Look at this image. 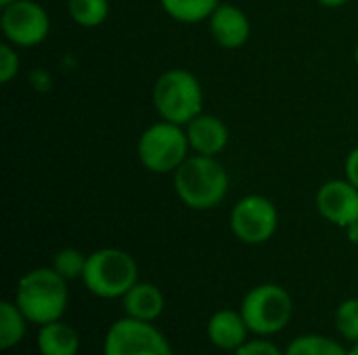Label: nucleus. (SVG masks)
Wrapping results in <instances>:
<instances>
[{"label": "nucleus", "mask_w": 358, "mask_h": 355, "mask_svg": "<svg viewBox=\"0 0 358 355\" xmlns=\"http://www.w3.org/2000/svg\"><path fill=\"white\" fill-rule=\"evenodd\" d=\"M178 201L193 211H210L224 203L231 178L218 157L191 153L189 159L172 174Z\"/></svg>", "instance_id": "f257e3e1"}, {"label": "nucleus", "mask_w": 358, "mask_h": 355, "mask_svg": "<svg viewBox=\"0 0 358 355\" xmlns=\"http://www.w3.org/2000/svg\"><path fill=\"white\" fill-rule=\"evenodd\" d=\"M13 301L29 324L44 326L48 322L63 320L69 305V287L52 266L34 268L19 278Z\"/></svg>", "instance_id": "f03ea898"}, {"label": "nucleus", "mask_w": 358, "mask_h": 355, "mask_svg": "<svg viewBox=\"0 0 358 355\" xmlns=\"http://www.w3.org/2000/svg\"><path fill=\"white\" fill-rule=\"evenodd\" d=\"M151 100L159 119L187 126L193 117L203 113V86L193 71L172 67L155 80Z\"/></svg>", "instance_id": "7ed1b4c3"}, {"label": "nucleus", "mask_w": 358, "mask_h": 355, "mask_svg": "<svg viewBox=\"0 0 358 355\" xmlns=\"http://www.w3.org/2000/svg\"><path fill=\"white\" fill-rule=\"evenodd\" d=\"M82 282L99 299H122L138 282V264L124 249L103 247L88 253Z\"/></svg>", "instance_id": "20e7f679"}, {"label": "nucleus", "mask_w": 358, "mask_h": 355, "mask_svg": "<svg viewBox=\"0 0 358 355\" xmlns=\"http://www.w3.org/2000/svg\"><path fill=\"white\" fill-rule=\"evenodd\" d=\"M189 155L191 146L185 126L166 119L147 126L136 140V157L141 165L157 176L174 174Z\"/></svg>", "instance_id": "39448f33"}, {"label": "nucleus", "mask_w": 358, "mask_h": 355, "mask_svg": "<svg viewBox=\"0 0 358 355\" xmlns=\"http://www.w3.org/2000/svg\"><path fill=\"white\" fill-rule=\"evenodd\" d=\"M239 312L252 335L268 339L289 326L294 318V299L281 285L262 282L243 295Z\"/></svg>", "instance_id": "423d86ee"}, {"label": "nucleus", "mask_w": 358, "mask_h": 355, "mask_svg": "<svg viewBox=\"0 0 358 355\" xmlns=\"http://www.w3.org/2000/svg\"><path fill=\"white\" fill-rule=\"evenodd\" d=\"M229 228L243 245H264L279 228V209L264 195H245L233 205Z\"/></svg>", "instance_id": "0eeeda50"}, {"label": "nucleus", "mask_w": 358, "mask_h": 355, "mask_svg": "<svg viewBox=\"0 0 358 355\" xmlns=\"http://www.w3.org/2000/svg\"><path fill=\"white\" fill-rule=\"evenodd\" d=\"M103 355H174L166 335L153 322L134 318L115 320L103 341Z\"/></svg>", "instance_id": "6e6552de"}, {"label": "nucleus", "mask_w": 358, "mask_h": 355, "mask_svg": "<svg viewBox=\"0 0 358 355\" xmlns=\"http://www.w3.org/2000/svg\"><path fill=\"white\" fill-rule=\"evenodd\" d=\"M0 29L4 42L17 48H34L50 33V15L36 0H15L0 6Z\"/></svg>", "instance_id": "1a4fd4ad"}, {"label": "nucleus", "mask_w": 358, "mask_h": 355, "mask_svg": "<svg viewBox=\"0 0 358 355\" xmlns=\"http://www.w3.org/2000/svg\"><path fill=\"white\" fill-rule=\"evenodd\" d=\"M319 216L336 228L346 230L358 222V188L348 178H331L317 190Z\"/></svg>", "instance_id": "9d476101"}, {"label": "nucleus", "mask_w": 358, "mask_h": 355, "mask_svg": "<svg viewBox=\"0 0 358 355\" xmlns=\"http://www.w3.org/2000/svg\"><path fill=\"white\" fill-rule=\"evenodd\" d=\"M208 29L218 46L227 50H237L248 44L252 36V21L248 13L237 4L220 2L218 8L208 19Z\"/></svg>", "instance_id": "9b49d317"}, {"label": "nucleus", "mask_w": 358, "mask_h": 355, "mask_svg": "<svg viewBox=\"0 0 358 355\" xmlns=\"http://www.w3.org/2000/svg\"><path fill=\"white\" fill-rule=\"evenodd\" d=\"M185 130H187L191 153L195 155L218 157L229 146V140H231L229 126L218 115H212L206 111L193 117L185 126Z\"/></svg>", "instance_id": "f8f14e48"}, {"label": "nucleus", "mask_w": 358, "mask_h": 355, "mask_svg": "<svg viewBox=\"0 0 358 355\" xmlns=\"http://www.w3.org/2000/svg\"><path fill=\"white\" fill-rule=\"evenodd\" d=\"M206 335H208V341L216 349L233 354V352H237L241 345H245L250 341L252 333H250L248 322H245V318L241 316L239 310L224 308V310L214 312L208 318Z\"/></svg>", "instance_id": "ddd939ff"}, {"label": "nucleus", "mask_w": 358, "mask_h": 355, "mask_svg": "<svg viewBox=\"0 0 358 355\" xmlns=\"http://www.w3.org/2000/svg\"><path fill=\"white\" fill-rule=\"evenodd\" d=\"M122 308L128 318L143 320V322H155L166 310V295L157 285L138 280L122 297Z\"/></svg>", "instance_id": "4468645a"}, {"label": "nucleus", "mask_w": 358, "mask_h": 355, "mask_svg": "<svg viewBox=\"0 0 358 355\" xmlns=\"http://www.w3.org/2000/svg\"><path fill=\"white\" fill-rule=\"evenodd\" d=\"M36 345L40 355H78L80 335L69 322L55 320L44 326H38Z\"/></svg>", "instance_id": "2eb2a0df"}, {"label": "nucleus", "mask_w": 358, "mask_h": 355, "mask_svg": "<svg viewBox=\"0 0 358 355\" xmlns=\"http://www.w3.org/2000/svg\"><path fill=\"white\" fill-rule=\"evenodd\" d=\"M220 0H159L162 10L176 23L195 25L208 21L218 8Z\"/></svg>", "instance_id": "dca6fc26"}, {"label": "nucleus", "mask_w": 358, "mask_h": 355, "mask_svg": "<svg viewBox=\"0 0 358 355\" xmlns=\"http://www.w3.org/2000/svg\"><path fill=\"white\" fill-rule=\"evenodd\" d=\"M29 320L23 316V312L17 308L15 301H2L0 303V349L10 352L27 335Z\"/></svg>", "instance_id": "f3484780"}, {"label": "nucleus", "mask_w": 358, "mask_h": 355, "mask_svg": "<svg viewBox=\"0 0 358 355\" xmlns=\"http://www.w3.org/2000/svg\"><path fill=\"white\" fill-rule=\"evenodd\" d=\"M285 355H350V349L327 335H300L285 347Z\"/></svg>", "instance_id": "a211bd4d"}, {"label": "nucleus", "mask_w": 358, "mask_h": 355, "mask_svg": "<svg viewBox=\"0 0 358 355\" xmlns=\"http://www.w3.org/2000/svg\"><path fill=\"white\" fill-rule=\"evenodd\" d=\"M67 15L84 29L99 27L109 17V0H67Z\"/></svg>", "instance_id": "6ab92c4d"}, {"label": "nucleus", "mask_w": 358, "mask_h": 355, "mask_svg": "<svg viewBox=\"0 0 358 355\" xmlns=\"http://www.w3.org/2000/svg\"><path fill=\"white\" fill-rule=\"evenodd\" d=\"M86 257L80 249L76 247H63L55 253L50 266L57 274H61L67 282L71 280H82L84 268H86Z\"/></svg>", "instance_id": "aec40b11"}, {"label": "nucleus", "mask_w": 358, "mask_h": 355, "mask_svg": "<svg viewBox=\"0 0 358 355\" xmlns=\"http://www.w3.org/2000/svg\"><path fill=\"white\" fill-rule=\"evenodd\" d=\"M336 331L348 343H358V297L344 299L336 310Z\"/></svg>", "instance_id": "412c9836"}, {"label": "nucleus", "mask_w": 358, "mask_h": 355, "mask_svg": "<svg viewBox=\"0 0 358 355\" xmlns=\"http://www.w3.org/2000/svg\"><path fill=\"white\" fill-rule=\"evenodd\" d=\"M21 71V56H19V48L2 42L0 44V82L2 84H10Z\"/></svg>", "instance_id": "4be33fe9"}, {"label": "nucleus", "mask_w": 358, "mask_h": 355, "mask_svg": "<svg viewBox=\"0 0 358 355\" xmlns=\"http://www.w3.org/2000/svg\"><path fill=\"white\" fill-rule=\"evenodd\" d=\"M231 355H285V352L279 349L273 341H268L264 337H256V339H250L245 345H241Z\"/></svg>", "instance_id": "5701e85b"}, {"label": "nucleus", "mask_w": 358, "mask_h": 355, "mask_svg": "<svg viewBox=\"0 0 358 355\" xmlns=\"http://www.w3.org/2000/svg\"><path fill=\"white\" fill-rule=\"evenodd\" d=\"M344 178H348L358 188V146H355L344 159Z\"/></svg>", "instance_id": "b1692460"}, {"label": "nucleus", "mask_w": 358, "mask_h": 355, "mask_svg": "<svg viewBox=\"0 0 358 355\" xmlns=\"http://www.w3.org/2000/svg\"><path fill=\"white\" fill-rule=\"evenodd\" d=\"M344 232H346V239H348L352 245H358V222H355L352 226H348Z\"/></svg>", "instance_id": "393cba45"}, {"label": "nucleus", "mask_w": 358, "mask_h": 355, "mask_svg": "<svg viewBox=\"0 0 358 355\" xmlns=\"http://www.w3.org/2000/svg\"><path fill=\"white\" fill-rule=\"evenodd\" d=\"M321 6H327V8H340V6H346L350 0H317Z\"/></svg>", "instance_id": "a878e982"}, {"label": "nucleus", "mask_w": 358, "mask_h": 355, "mask_svg": "<svg viewBox=\"0 0 358 355\" xmlns=\"http://www.w3.org/2000/svg\"><path fill=\"white\" fill-rule=\"evenodd\" d=\"M350 355H358V343H352V347H350Z\"/></svg>", "instance_id": "bb28decb"}, {"label": "nucleus", "mask_w": 358, "mask_h": 355, "mask_svg": "<svg viewBox=\"0 0 358 355\" xmlns=\"http://www.w3.org/2000/svg\"><path fill=\"white\" fill-rule=\"evenodd\" d=\"M10 2H15V0H0V6H6V4H10Z\"/></svg>", "instance_id": "cd10ccee"}, {"label": "nucleus", "mask_w": 358, "mask_h": 355, "mask_svg": "<svg viewBox=\"0 0 358 355\" xmlns=\"http://www.w3.org/2000/svg\"><path fill=\"white\" fill-rule=\"evenodd\" d=\"M355 61H357V67H358V42H357V46H355Z\"/></svg>", "instance_id": "c85d7f7f"}]
</instances>
